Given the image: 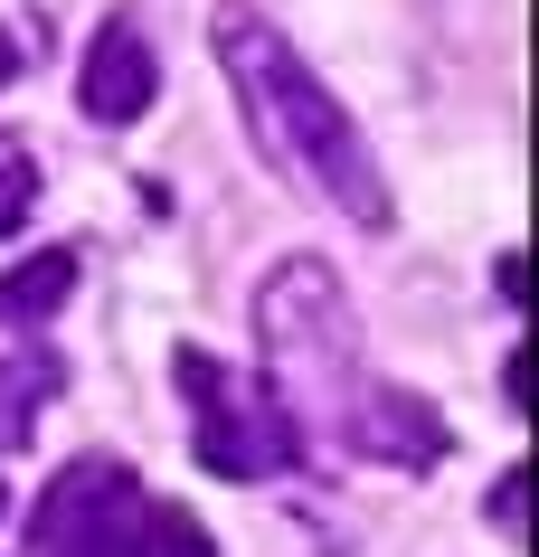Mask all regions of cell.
I'll list each match as a JSON object with an SVG mask.
<instances>
[{"instance_id":"obj_1","label":"cell","mask_w":539,"mask_h":557,"mask_svg":"<svg viewBox=\"0 0 539 557\" xmlns=\"http://www.w3.org/2000/svg\"><path fill=\"white\" fill-rule=\"evenodd\" d=\"M218 66H228V86L246 104V133L266 151L284 180H303L313 199H331L341 218L359 227H389V180H379V151L359 143L351 104L303 66V48L274 29L256 0H218Z\"/></svg>"},{"instance_id":"obj_2","label":"cell","mask_w":539,"mask_h":557,"mask_svg":"<svg viewBox=\"0 0 539 557\" xmlns=\"http://www.w3.org/2000/svg\"><path fill=\"white\" fill-rule=\"evenodd\" d=\"M256 341H266V387L284 397V416H322L331 435L351 425L359 407V322H351V294H341V274L322 256H284L266 274V294H256Z\"/></svg>"},{"instance_id":"obj_3","label":"cell","mask_w":539,"mask_h":557,"mask_svg":"<svg viewBox=\"0 0 539 557\" xmlns=\"http://www.w3.org/2000/svg\"><path fill=\"white\" fill-rule=\"evenodd\" d=\"M29 557H209V529L151 500L133 463L76 454L29 510Z\"/></svg>"},{"instance_id":"obj_4","label":"cell","mask_w":539,"mask_h":557,"mask_svg":"<svg viewBox=\"0 0 539 557\" xmlns=\"http://www.w3.org/2000/svg\"><path fill=\"white\" fill-rule=\"evenodd\" d=\"M171 379L189 397V454H199V472L266 482V472L303 463V435H294V416H284V397L266 379H246V369H228L218 350H189V341L171 350Z\"/></svg>"},{"instance_id":"obj_5","label":"cell","mask_w":539,"mask_h":557,"mask_svg":"<svg viewBox=\"0 0 539 557\" xmlns=\"http://www.w3.org/2000/svg\"><path fill=\"white\" fill-rule=\"evenodd\" d=\"M341 454L426 472V463H445V454H454V425L436 416V397H407V387L369 379V387H359V407H351V425H341Z\"/></svg>"},{"instance_id":"obj_6","label":"cell","mask_w":539,"mask_h":557,"mask_svg":"<svg viewBox=\"0 0 539 557\" xmlns=\"http://www.w3.org/2000/svg\"><path fill=\"white\" fill-rule=\"evenodd\" d=\"M151 95H161V58L143 48V29H95L76 104H86L95 123H143V114H151Z\"/></svg>"},{"instance_id":"obj_7","label":"cell","mask_w":539,"mask_h":557,"mask_svg":"<svg viewBox=\"0 0 539 557\" xmlns=\"http://www.w3.org/2000/svg\"><path fill=\"white\" fill-rule=\"evenodd\" d=\"M58 387H66V369L48 350H10V359H0V454L38 444V416H48Z\"/></svg>"},{"instance_id":"obj_8","label":"cell","mask_w":539,"mask_h":557,"mask_svg":"<svg viewBox=\"0 0 539 557\" xmlns=\"http://www.w3.org/2000/svg\"><path fill=\"white\" fill-rule=\"evenodd\" d=\"M66 294H76V256H66V246H38L29 264H10V274H0V322L29 331V322H48Z\"/></svg>"},{"instance_id":"obj_9","label":"cell","mask_w":539,"mask_h":557,"mask_svg":"<svg viewBox=\"0 0 539 557\" xmlns=\"http://www.w3.org/2000/svg\"><path fill=\"white\" fill-rule=\"evenodd\" d=\"M29 208H38V161H29V143H10V133H0V236L20 227Z\"/></svg>"},{"instance_id":"obj_10","label":"cell","mask_w":539,"mask_h":557,"mask_svg":"<svg viewBox=\"0 0 539 557\" xmlns=\"http://www.w3.org/2000/svg\"><path fill=\"white\" fill-rule=\"evenodd\" d=\"M492 520H502L511 548L530 539V472H502V492H492Z\"/></svg>"},{"instance_id":"obj_11","label":"cell","mask_w":539,"mask_h":557,"mask_svg":"<svg viewBox=\"0 0 539 557\" xmlns=\"http://www.w3.org/2000/svg\"><path fill=\"white\" fill-rule=\"evenodd\" d=\"M502 397H511V416L530 407V350H511V359H502Z\"/></svg>"},{"instance_id":"obj_12","label":"cell","mask_w":539,"mask_h":557,"mask_svg":"<svg viewBox=\"0 0 539 557\" xmlns=\"http://www.w3.org/2000/svg\"><path fill=\"white\" fill-rule=\"evenodd\" d=\"M20 66H29V48H20V38L0 29V86H20Z\"/></svg>"},{"instance_id":"obj_13","label":"cell","mask_w":539,"mask_h":557,"mask_svg":"<svg viewBox=\"0 0 539 557\" xmlns=\"http://www.w3.org/2000/svg\"><path fill=\"white\" fill-rule=\"evenodd\" d=\"M0 510H10V492H0Z\"/></svg>"}]
</instances>
